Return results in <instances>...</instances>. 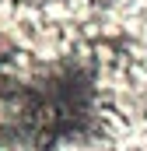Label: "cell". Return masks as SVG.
<instances>
[{"mask_svg": "<svg viewBox=\"0 0 147 151\" xmlns=\"http://www.w3.org/2000/svg\"><path fill=\"white\" fill-rule=\"evenodd\" d=\"M0 151H11V148H4V144H0Z\"/></svg>", "mask_w": 147, "mask_h": 151, "instance_id": "cell-1", "label": "cell"}]
</instances>
